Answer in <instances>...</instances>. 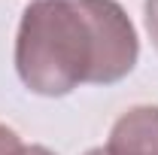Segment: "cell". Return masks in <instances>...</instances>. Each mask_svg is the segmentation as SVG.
Returning a JSON list of instances; mask_svg holds the SVG:
<instances>
[{
    "label": "cell",
    "instance_id": "obj_1",
    "mask_svg": "<svg viewBox=\"0 0 158 155\" xmlns=\"http://www.w3.org/2000/svg\"><path fill=\"white\" fill-rule=\"evenodd\" d=\"M137 58V27L116 0H31L21 12L15 73L40 97L122 82Z\"/></svg>",
    "mask_w": 158,
    "mask_h": 155
},
{
    "label": "cell",
    "instance_id": "obj_2",
    "mask_svg": "<svg viewBox=\"0 0 158 155\" xmlns=\"http://www.w3.org/2000/svg\"><path fill=\"white\" fill-rule=\"evenodd\" d=\"M106 155H158V107L137 103L110 128Z\"/></svg>",
    "mask_w": 158,
    "mask_h": 155
},
{
    "label": "cell",
    "instance_id": "obj_3",
    "mask_svg": "<svg viewBox=\"0 0 158 155\" xmlns=\"http://www.w3.org/2000/svg\"><path fill=\"white\" fill-rule=\"evenodd\" d=\"M24 152V143H21V137L12 131V128H6V125H0V155H21Z\"/></svg>",
    "mask_w": 158,
    "mask_h": 155
},
{
    "label": "cell",
    "instance_id": "obj_4",
    "mask_svg": "<svg viewBox=\"0 0 158 155\" xmlns=\"http://www.w3.org/2000/svg\"><path fill=\"white\" fill-rule=\"evenodd\" d=\"M143 21H146V34L158 49V0H143Z\"/></svg>",
    "mask_w": 158,
    "mask_h": 155
},
{
    "label": "cell",
    "instance_id": "obj_5",
    "mask_svg": "<svg viewBox=\"0 0 158 155\" xmlns=\"http://www.w3.org/2000/svg\"><path fill=\"white\" fill-rule=\"evenodd\" d=\"M21 155H55L52 149H46V146H24V152Z\"/></svg>",
    "mask_w": 158,
    "mask_h": 155
},
{
    "label": "cell",
    "instance_id": "obj_6",
    "mask_svg": "<svg viewBox=\"0 0 158 155\" xmlns=\"http://www.w3.org/2000/svg\"><path fill=\"white\" fill-rule=\"evenodd\" d=\"M85 155H106V149H103V146H94V149H88Z\"/></svg>",
    "mask_w": 158,
    "mask_h": 155
}]
</instances>
